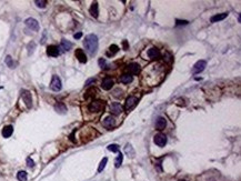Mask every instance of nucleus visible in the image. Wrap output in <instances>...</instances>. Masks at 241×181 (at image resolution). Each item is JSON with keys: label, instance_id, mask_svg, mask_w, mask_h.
Instances as JSON below:
<instances>
[{"label": "nucleus", "instance_id": "1", "mask_svg": "<svg viewBox=\"0 0 241 181\" xmlns=\"http://www.w3.org/2000/svg\"><path fill=\"white\" fill-rule=\"evenodd\" d=\"M84 49L89 52L90 55L96 54V51L98 49V38L96 35H88L84 40Z\"/></svg>", "mask_w": 241, "mask_h": 181}, {"label": "nucleus", "instance_id": "2", "mask_svg": "<svg viewBox=\"0 0 241 181\" xmlns=\"http://www.w3.org/2000/svg\"><path fill=\"white\" fill-rule=\"evenodd\" d=\"M88 108H89V110L91 112H100V111H102L103 108H105V104H103L102 101L97 100V101H92V102L89 104Z\"/></svg>", "mask_w": 241, "mask_h": 181}, {"label": "nucleus", "instance_id": "3", "mask_svg": "<svg viewBox=\"0 0 241 181\" xmlns=\"http://www.w3.org/2000/svg\"><path fill=\"white\" fill-rule=\"evenodd\" d=\"M206 67H207V62L204 60L197 61L196 63H195V66H193V68H192V73H193V75L200 73V72H202L206 69Z\"/></svg>", "mask_w": 241, "mask_h": 181}, {"label": "nucleus", "instance_id": "4", "mask_svg": "<svg viewBox=\"0 0 241 181\" xmlns=\"http://www.w3.org/2000/svg\"><path fill=\"white\" fill-rule=\"evenodd\" d=\"M50 88H51V90H53V91H59V90H61V88H62L61 80H60V78L58 77V76H53V77H52L51 82H50Z\"/></svg>", "mask_w": 241, "mask_h": 181}, {"label": "nucleus", "instance_id": "5", "mask_svg": "<svg viewBox=\"0 0 241 181\" xmlns=\"http://www.w3.org/2000/svg\"><path fill=\"white\" fill-rule=\"evenodd\" d=\"M21 98L25 101L26 106L28 108H31L32 106V99H31V93L29 92L28 90H21Z\"/></svg>", "mask_w": 241, "mask_h": 181}, {"label": "nucleus", "instance_id": "6", "mask_svg": "<svg viewBox=\"0 0 241 181\" xmlns=\"http://www.w3.org/2000/svg\"><path fill=\"white\" fill-rule=\"evenodd\" d=\"M153 141H155V143L157 144L158 147H164L166 143H167V137L164 135H162V133H158L153 138Z\"/></svg>", "mask_w": 241, "mask_h": 181}, {"label": "nucleus", "instance_id": "7", "mask_svg": "<svg viewBox=\"0 0 241 181\" xmlns=\"http://www.w3.org/2000/svg\"><path fill=\"white\" fill-rule=\"evenodd\" d=\"M25 23H26L27 27L30 28V29L34 30V31H38V30H39V23H38V21H37L36 19H34V18H28V19L25 21Z\"/></svg>", "mask_w": 241, "mask_h": 181}, {"label": "nucleus", "instance_id": "8", "mask_svg": "<svg viewBox=\"0 0 241 181\" xmlns=\"http://www.w3.org/2000/svg\"><path fill=\"white\" fill-rule=\"evenodd\" d=\"M102 125H103V127L105 128H108V129H112V128H115L116 127V119L113 118V117H107L106 119L103 120V122H102Z\"/></svg>", "mask_w": 241, "mask_h": 181}, {"label": "nucleus", "instance_id": "9", "mask_svg": "<svg viewBox=\"0 0 241 181\" xmlns=\"http://www.w3.org/2000/svg\"><path fill=\"white\" fill-rule=\"evenodd\" d=\"M110 112L112 115H120L122 112V107L121 104H118V102H113V104H110Z\"/></svg>", "mask_w": 241, "mask_h": 181}, {"label": "nucleus", "instance_id": "10", "mask_svg": "<svg viewBox=\"0 0 241 181\" xmlns=\"http://www.w3.org/2000/svg\"><path fill=\"white\" fill-rule=\"evenodd\" d=\"M112 86H113V80L109 77H106L101 82V88L103 90H110L112 88Z\"/></svg>", "mask_w": 241, "mask_h": 181}, {"label": "nucleus", "instance_id": "11", "mask_svg": "<svg viewBox=\"0 0 241 181\" xmlns=\"http://www.w3.org/2000/svg\"><path fill=\"white\" fill-rule=\"evenodd\" d=\"M137 102H138V99L136 98V97H133V96H131V97H129V98L126 100V106H124V108L127 110H130L131 108H133L136 104H137Z\"/></svg>", "mask_w": 241, "mask_h": 181}, {"label": "nucleus", "instance_id": "12", "mask_svg": "<svg viewBox=\"0 0 241 181\" xmlns=\"http://www.w3.org/2000/svg\"><path fill=\"white\" fill-rule=\"evenodd\" d=\"M128 71L130 72V75H138L140 72V66L138 63H136V62L130 63L128 66Z\"/></svg>", "mask_w": 241, "mask_h": 181}, {"label": "nucleus", "instance_id": "13", "mask_svg": "<svg viewBox=\"0 0 241 181\" xmlns=\"http://www.w3.org/2000/svg\"><path fill=\"white\" fill-rule=\"evenodd\" d=\"M47 55L50 57H57L59 56V48L57 46H49L47 48Z\"/></svg>", "mask_w": 241, "mask_h": 181}, {"label": "nucleus", "instance_id": "14", "mask_svg": "<svg viewBox=\"0 0 241 181\" xmlns=\"http://www.w3.org/2000/svg\"><path fill=\"white\" fill-rule=\"evenodd\" d=\"M166 125H167V121H166V119L163 118V117H159L157 120H156V129H158V130H162V129H164V127H166Z\"/></svg>", "mask_w": 241, "mask_h": 181}, {"label": "nucleus", "instance_id": "15", "mask_svg": "<svg viewBox=\"0 0 241 181\" xmlns=\"http://www.w3.org/2000/svg\"><path fill=\"white\" fill-rule=\"evenodd\" d=\"M147 54H148V57H149L150 59H157V58L160 57V51H159V49H157V48L149 49Z\"/></svg>", "mask_w": 241, "mask_h": 181}, {"label": "nucleus", "instance_id": "16", "mask_svg": "<svg viewBox=\"0 0 241 181\" xmlns=\"http://www.w3.org/2000/svg\"><path fill=\"white\" fill-rule=\"evenodd\" d=\"M76 57L78 58V60L80 61L81 63H86V62H87V57H86V55H84V52L82 49L76 50Z\"/></svg>", "mask_w": 241, "mask_h": 181}, {"label": "nucleus", "instance_id": "17", "mask_svg": "<svg viewBox=\"0 0 241 181\" xmlns=\"http://www.w3.org/2000/svg\"><path fill=\"white\" fill-rule=\"evenodd\" d=\"M55 110H56L58 113H66L67 112V107L65 106V104H62V102H58V104H56V106H55Z\"/></svg>", "mask_w": 241, "mask_h": 181}, {"label": "nucleus", "instance_id": "18", "mask_svg": "<svg viewBox=\"0 0 241 181\" xmlns=\"http://www.w3.org/2000/svg\"><path fill=\"white\" fill-rule=\"evenodd\" d=\"M12 132H13L12 126H6L2 129V136H4V138H9L12 135Z\"/></svg>", "mask_w": 241, "mask_h": 181}, {"label": "nucleus", "instance_id": "19", "mask_svg": "<svg viewBox=\"0 0 241 181\" xmlns=\"http://www.w3.org/2000/svg\"><path fill=\"white\" fill-rule=\"evenodd\" d=\"M227 16H228V13H227V12H224V13H220V15H216V16L211 17L210 21H211V22L221 21V20H223L224 18H227Z\"/></svg>", "mask_w": 241, "mask_h": 181}, {"label": "nucleus", "instance_id": "20", "mask_svg": "<svg viewBox=\"0 0 241 181\" xmlns=\"http://www.w3.org/2000/svg\"><path fill=\"white\" fill-rule=\"evenodd\" d=\"M90 13H91V16L93 17V18H97V17H98L99 11H98V4H97V2H93V4L91 5V7H90Z\"/></svg>", "mask_w": 241, "mask_h": 181}, {"label": "nucleus", "instance_id": "21", "mask_svg": "<svg viewBox=\"0 0 241 181\" xmlns=\"http://www.w3.org/2000/svg\"><path fill=\"white\" fill-rule=\"evenodd\" d=\"M61 48L65 51H69V50L72 48V44L70 41H68L66 39H62L61 40Z\"/></svg>", "mask_w": 241, "mask_h": 181}, {"label": "nucleus", "instance_id": "22", "mask_svg": "<svg viewBox=\"0 0 241 181\" xmlns=\"http://www.w3.org/2000/svg\"><path fill=\"white\" fill-rule=\"evenodd\" d=\"M132 79H133V78H132L131 75H122V76L120 77V79H119V81L121 83H126V85H127V83L131 82Z\"/></svg>", "mask_w": 241, "mask_h": 181}, {"label": "nucleus", "instance_id": "23", "mask_svg": "<svg viewBox=\"0 0 241 181\" xmlns=\"http://www.w3.org/2000/svg\"><path fill=\"white\" fill-rule=\"evenodd\" d=\"M27 178H28V176H27L26 171H19L17 173V179L19 181H27Z\"/></svg>", "mask_w": 241, "mask_h": 181}, {"label": "nucleus", "instance_id": "24", "mask_svg": "<svg viewBox=\"0 0 241 181\" xmlns=\"http://www.w3.org/2000/svg\"><path fill=\"white\" fill-rule=\"evenodd\" d=\"M124 151H126L127 154H129L130 157H133V156H135V150H133V148L131 147V144H129V143L124 147Z\"/></svg>", "mask_w": 241, "mask_h": 181}, {"label": "nucleus", "instance_id": "25", "mask_svg": "<svg viewBox=\"0 0 241 181\" xmlns=\"http://www.w3.org/2000/svg\"><path fill=\"white\" fill-rule=\"evenodd\" d=\"M6 65L9 68H15L16 67V63L13 62V60H12V58L10 57V56H7V58H6Z\"/></svg>", "mask_w": 241, "mask_h": 181}, {"label": "nucleus", "instance_id": "26", "mask_svg": "<svg viewBox=\"0 0 241 181\" xmlns=\"http://www.w3.org/2000/svg\"><path fill=\"white\" fill-rule=\"evenodd\" d=\"M118 50H119V48H118L117 44H111L110 47H109V52H108V55H115V54H117Z\"/></svg>", "mask_w": 241, "mask_h": 181}, {"label": "nucleus", "instance_id": "27", "mask_svg": "<svg viewBox=\"0 0 241 181\" xmlns=\"http://www.w3.org/2000/svg\"><path fill=\"white\" fill-rule=\"evenodd\" d=\"M122 90L121 89H119V88H117V89H115L113 91H112V96L115 97V98H121L122 97Z\"/></svg>", "mask_w": 241, "mask_h": 181}, {"label": "nucleus", "instance_id": "28", "mask_svg": "<svg viewBox=\"0 0 241 181\" xmlns=\"http://www.w3.org/2000/svg\"><path fill=\"white\" fill-rule=\"evenodd\" d=\"M122 160H124V156H122L121 154H118L117 159H116V161H115V166H116L117 168H119V167H120V165L122 163Z\"/></svg>", "mask_w": 241, "mask_h": 181}, {"label": "nucleus", "instance_id": "29", "mask_svg": "<svg viewBox=\"0 0 241 181\" xmlns=\"http://www.w3.org/2000/svg\"><path fill=\"white\" fill-rule=\"evenodd\" d=\"M108 150L111 151V152H118V151H119V146L116 144V143L109 144V146H108Z\"/></svg>", "mask_w": 241, "mask_h": 181}, {"label": "nucleus", "instance_id": "30", "mask_svg": "<svg viewBox=\"0 0 241 181\" xmlns=\"http://www.w3.org/2000/svg\"><path fill=\"white\" fill-rule=\"evenodd\" d=\"M107 161H108L107 158H103V159L101 160L100 165H99V168H98V172H101V171L105 169V167H106V165H107Z\"/></svg>", "mask_w": 241, "mask_h": 181}, {"label": "nucleus", "instance_id": "31", "mask_svg": "<svg viewBox=\"0 0 241 181\" xmlns=\"http://www.w3.org/2000/svg\"><path fill=\"white\" fill-rule=\"evenodd\" d=\"M34 47H36V44H34V41H32V42H30V44H28V54L29 55H31V54L34 52Z\"/></svg>", "mask_w": 241, "mask_h": 181}, {"label": "nucleus", "instance_id": "32", "mask_svg": "<svg viewBox=\"0 0 241 181\" xmlns=\"http://www.w3.org/2000/svg\"><path fill=\"white\" fill-rule=\"evenodd\" d=\"M34 4L37 5V7H39V8H46V6H47V1H40V0H37Z\"/></svg>", "mask_w": 241, "mask_h": 181}, {"label": "nucleus", "instance_id": "33", "mask_svg": "<svg viewBox=\"0 0 241 181\" xmlns=\"http://www.w3.org/2000/svg\"><path fill=\"white\" fill-rule=\"evenodd\" d=\"M98 62H99V66H100L101 68H106L107 63H106V60H105V59H102V58H100Z\"/></svg>", "mask_w": 241, "mask_h": 181}, {"label": "nucleus", "instance_id": "34", "mask_svg": "<svg viewBox=\"0 0 241 181\" xmlns=\"http://www.w3.org/2000/svg\"><path fill=\"white\" fill-rule=\"evenodd\" d=\"M27 163H28V166H29V167H30V168H32V167H34V160L31 159V158H28V159H27Z\"/></svg>", "mask_w": 241, "mask_h": 181}, {"label": "nucleus", "instance_id": "35", "mask_svg": "<svg viewBox=\"0 0 241 181\" xmlns=\"http://www.w3.org/2000/svg\"><path fill=\"white\" fill-rule=\"evenodd\" d=\"M95 81H96V79H95V78H91V79H89V80H88V81L86 82V86H89L90 83L95 82Z\"/></svg>", "mask_w": 241, "mask_h": 181}, {"label": "nucleus", "instance_id": "36", "mask_svg": "<svg viewBox=\"0 0 241 181\" xmlns=\"http://www.w3.org/2000/svg\"><path fill=\"white\" fill-rule=\"evenodd\" d=\"M73 37H74V39H79V38H81V37H82V32H78V33H76V35H74Z\"/></svg>", "mask_w": 241, "mask_h": 181}, {"label": "nucleus", "instance_id": "37", "mask_svg": "<svg viewBox=\"0 0 241 181\" xmlns=\"http://www.w3.org/2000/svg\"><path fill=\"white\" fill-rule=\"evenodd\" d=\"M181 23H183V25H187V23H188V21H185V20H183V21L177 20V25H181Z\"/></svg>", "mask_w": 241, "mask_h": 181}, {"label": "nucleus", "instance_id": "38", "mask_svg": "<svg viewBox=\"0 0 241 181\" xmlns=\"http://www.w3.org/2000/svg\"><path fill=\"white\" fill-rule=\"evenodd\" d=\"M180 181H183V180H180Z\"/></svg>", "mask_w": 241, "mask_h": 181}]
</instances>
